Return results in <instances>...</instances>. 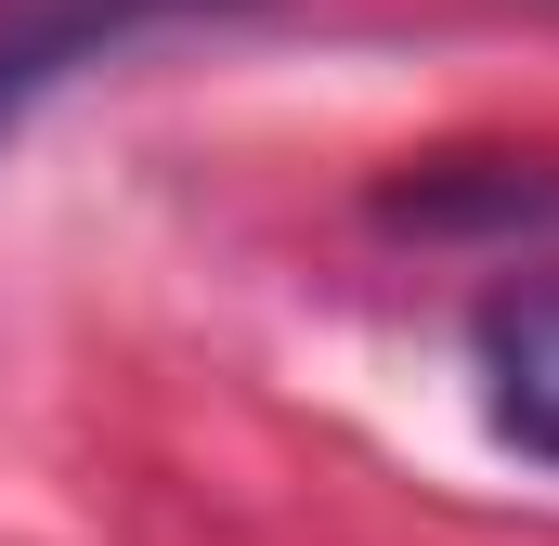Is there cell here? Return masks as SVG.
<instances>
[{
  "label": "cell",
  "instance_id": "obj_2",
  "mask_svg": "<svg viewBox=\"0 0 559 546\" xmlns=\"http://www.w3.org/2000/svg\"><path fill=\"white\" fill-rule=\"evenodd\" d=\"M468 352H481V404H495V429H508L521 455L559 468V273H547V286H495L481 325H468Z\"/></svg>",
  "mask_w": 559,
  "mask_h": 546
},
{
  "label": "cell",
  "instance_id": "obj_1",
  "mask_svg": "<svg viewBox=\"0 0 559 546\" xmlns=\"http://www.w3.org/2000/svg\"><path fill=\"white\" fill-rule=\"evenodd\" d=\"M195 13H235V0H0V143L26 131L79 66L131 52L156 26H195Z\"/></svg>",
  "mask_w": 559,
  "mask_h": 546
}]
</instances>
